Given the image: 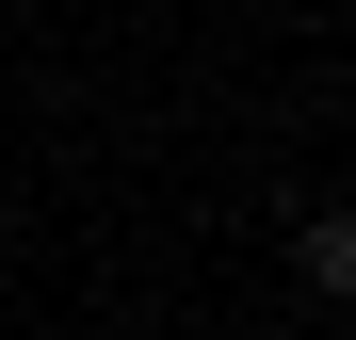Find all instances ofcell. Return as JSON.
Wrapping results in <instances>:
<instances>
[{"mask_svg": "<svg viewBox=\"0 0 356 340\" xmlns=\"http://www.w3.org/2000/svg\"><path fill=\"white\" fill-rule=\"evenodd\" d=\"M291 259H308V292H356V211H308V243H291Z\"/></svg>", "mask_w": 356, "mask_h": 340, "instance_id": "cell-1", "label": "cell"}]
</instances>
